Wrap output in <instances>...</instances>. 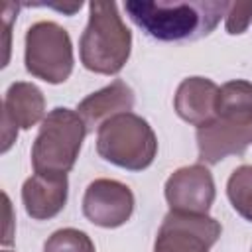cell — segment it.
I'll return each mask as SVG.
<instances>
[{
    "label": "cell",
    "mask_w": 252,
    "mask_h": 252,
    "mask_svg": "<svg viewBox=\"0 0 252 252\" xmlns=\"http://www.w3.org/2000/svg\"><path fill=\"white\" fill-rule=\"evenodd\" d=\"M230 2L224 0H128V18L158 41H195L209 35L226 16Z\"/></svg>",
    "instance_id": "cell-1"
},
{
    "label": "cell",
    "mask_w": 252,
    "mask_h": 252,
    "mask_svg": "<svg viewBox=\"0 0 252 252\" xmlns=\"http://www.w3.org/2000/svg\"><path fill=\"white\" fill-rule=\"evenodd\" d=\"M132 51V32L124 24L116 2H91L89 22L79 39V57L87 71L116 75Z\"/></svg>",
    "instance_id": "cell-2"
},
{
    "label": "cell",
    "mask_w": 252,
    "mask_h": 252,
    "mask_svg": "<svg viewBox=\"0 0 252 252\" xmlns=\"http://www.w3.org/2000/svg\"><path fill=\"white\" fill-rule=\"evenodd\" d=\"M85 120L77 110L57 106L39 124L32 146V167L39 175H67L79 158L85 136Z\"/></svg>",
    "instance_id": "cell-3"
},
{
    "label": "cell",
    "mask_w": 252,
    "mask_h": 252,
    "mask_svg": "<svg viewBox=\"0 0 252 252\" xmlns=\"http://www.w3.org/2000/svg\"><path fill=\"white\" fill-rule=\"evenodd\" d=\"M98 156L122 169L144 171L158 154V138L150 122L134 112L118 114L96 130Z\"/></svg>",
    "instance_id": "cell-4"
},
{
    "label": "cell",
    "mask_w": 252,
    "mask_h": 252,
    "mask_svg": "<svg viewBox=\"0 0 252 252\" xmlns=\"http://www.w3.org/2000/svg\"><path fill=\"white\" fill-rule=\"evenodd\" d=\"M26 71L49 85L65 83L75 65L69 32L57 22L41 20L28 28L24 49Z\"/></svg>",
    "instance_id": "cell-5"
},
{
    "label": "cell",
    "mask_w": 252,
    "mask_h": 252,
    "mask_svg": "<svg viewBox=\"0 0 252 252\" xmlns=\"http://www.w3.org/2000/svg\"><path fill=\"white\" fill-rule=\"evenodd\" d=\"M220 232V222L209 215L169 211L158 228L154 252H209Z\"/></svg>",
    "instance_id": "cell-6"
},
{
    "label": "cell",
    "mask_w": 252,
    "mask_h": 252,
    "mask_svg": "<svg viewBox=\"0 0 252 252\" xmlns=\"http://www.w3.org/2000/svg\"><path fill=\"white\" fill-rule=\"evenodd\" d=\"M163 195L169 211L187 215H209L217 197L213 173L203 163L179 167L167 177Z\"/></svg>",
    "instance_id": "cell-7"
},
{
    "label": "cell",
    "mask_w": 252,
    "mask_h": 252,
    "mask_svg": "<svg viewBox=\"0 0 252 252\" xmlns=\"http://www.w3.org/2000/svg\"><path fill=\"white\" fill-rule=\"evenodd\" d=\"M132 189L116 179L100 177L89 183L83 195V215L89 222L102 228H118L126 224L134 213Z\"/></svg>",
    "instance_id": "cell-8"
},
{
    "label": "cell",
    "mask_w": 252,
    "mask_h": 252,
    "mask_svg": "<svg viewBox=\"0 0 252 252\" xmlns=\"http://www.w3.org/2000/svg\"><path fill=\"white\" fill-rule=\"evenodd\" d=\"M45 118V96L33 83L16 81L8 87L2 102V152H8L18 130H30Z\"/></svg>",
    "instance_id": "cell-9"
},
{
    "label": "cell",
    "mask_w": 252,
    "mask_h": 252,
    "mask_svg": "<svg viewBox=\"0 0 252 252\" xmlns=\"http://www.w3.org/2000/svg\"><path fill=\"white\" fill-rule=\"evenodd\" d=\"M199 161L215 165L228 156H242L252 144V126L215 118L205 126L197 128Z\"/></svg>",
    "instance_id": "cell-10"
},
{
    "label": "cell",
    "mask_w": 252,
    "mask_h": 252,
    "mask_svg": "<svg viewBox=\"0 0 252 252\" xmlns=\"http://www.w3.org/2000/svg\"><path fill=\"white\" fill-rule=\"evenodd\" d=\"M69 181L67 175H39L33 173L22 185V203L33 220H49L57 217L67 203Z\"/></svg>",
    "instance_id": "cell-11"
},
{
    "label": "cell",
    "mask_w": 252,
    "mask_h": 252,
    "mask_svg": "<svg viewBox=\"0 0 252 252\" xmlns=\"http://www.w3.org/2000/svg\"><path fill=\"white\" fill-rule=\"evenodd\" d=\"M219 85L207 77H187L179 83L173 108L177 116L191 126H205L217 116Z\"/></svg>",
    "instance_id": "cell-12"
},
{
    "label": "cell",
    "mask_w": 252,
    "mask_h": 252,
    "mask_svg": "<svg viewBox=\"0 0 252 252\" xmlns=\"http://www.w3.org/2000/svg\"><path fill=\"white\" fill-rule=\"evenodd\" d=\"M134 102H136V96L130 85H126L122 79H114L110 85L85 96L79 102L77 112L81 114V118L87 124V130L91 132L94 128L98 130L106 120L118 114L132 112Z\"/></svg>",
    "instance_id": "cell-13"
},
{
    "label": "cell",
    "mask_w": 252,
    "mask_h": 252,
    "mask_svg": "<svg viewBox=\"0 0 252 252\" xmlns=\"http://www.w3.org/2000/svg\"><path fill=\"white\" fill-rule=\"evenodd\" d=\"M215 118L252 126V83L244 79H232L220 85Z\"/></svg>",
    "instance_id": "cell-14"
},
{
    "label": "cell",
    "mask_w": 252,
    "mask_h": 252,
    "mask_svg": "<svg viewBox=\"0 0 252 252\" xmlns=\"http://www.w3.org/2000/svg\"><path fill=\"white\" fill-rule=\"evenodd\" d=\"M226 197L232 209L252 222V165L236 167L226 181Z\"/></svg>",
    "instance_id": "cell-15"
},
{
    "label": "cell",
    "mask_w": 252,
    "mask_h": 252,
    "mask_svg": "<svg viewBox=\"0 0 252 252\" xmlns=\"http://www.w3.org/2000/svg\"><path fill=\"white\" fill-rule=\"evenodd\" d=\"M43 252H96L91 236L79 228H59L43 244Z\"/></svg>",
    "instance_id": "cell-16"
},
{
    "label": "cell",
    "mask_w": 252,
    "mask_h": 252,
    "mask_svg": "<svg viewBox=\"0 0 252 252\" xmlns=\"http://www.w3.org/2000/svg\"><path fill=\"white\" fill-rule=\"evenodd\" d=\"M252 24V4L230 2V8L224 16V28L230 35H240Z\"/></svg>",
    "instance_id": "cell-17"
},
{
    "label": "cell",
    "mask_w": 252,
    "mask_h": 252,
    "mask_svg": "<svg viewBox=\"0 0 252 252\" xmlns=\"http://www.w3.org/2000/svg\"><path fill=\"white\" fill-rule=\"evenodd\" d=\"M4 252H8V250H4Z\"/></svg>",
    "instance_id": "cell-18"
}]
</instances>
